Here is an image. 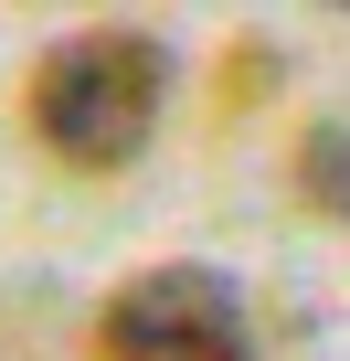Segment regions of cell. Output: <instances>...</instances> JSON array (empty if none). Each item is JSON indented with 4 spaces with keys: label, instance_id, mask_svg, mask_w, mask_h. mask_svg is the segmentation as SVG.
<instances>
[{
    "label": "cell",
    "instance_id": "cell-1",
    "mask_svg": "<svg viewBox=\"0 0 350 361\" xmlns=\"http://www.w3.org/2000/svg\"><path fill=\"white\" fill-rule=\"evenodd\" d=\"M159 106H170V43L159 32L96 22L32 64V138L64 170H127L149 149Z\"/></svg>",
    "mask_w": 350,
    "mask_h": 361
},
{
    "label": "cell",
    "instance_id": "cell-2",
    "mask_svg": "<svg viewBox=\"0 0 350 361\" xmlns=\"http://www.w3.org/2000/svg\"><path fill=\"white\" fill-rule=\"evenodd\" d=\"M96 361H255V308L223 266H138L96 308Z\"/></svg>",
    "mask_w": 350,
    "mask_h": 361
},
{
    "label": "cell",
    "instance_id": "cell-3",
    "mask_svg": "<svg viewBox=\"0 0 350 361\" xmlns=\"http://www.w3.org/2000/svg\"><path fill=\"white\" fill-rule=\"evenodd\" d=\"M297 202L329 213V224H350V117H318L297 138Z\"/></svg>",
    "mask_w": 350,
    "mask_h": 361
}]
</instances>
